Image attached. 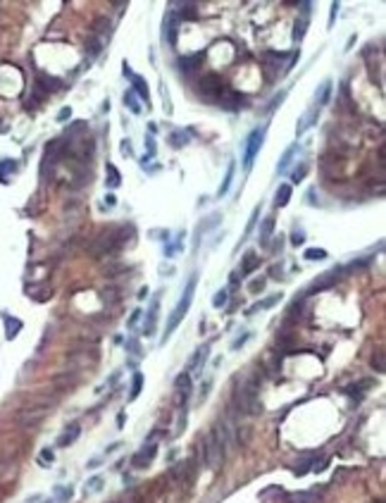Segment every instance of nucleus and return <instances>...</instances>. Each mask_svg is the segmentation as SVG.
Wrapping results in <instances>:
<instances>
[{"label": "nucleus", "mask_w": 386, "mask_h": 503, "mask_svg": "<svg viewBox=\"0 0 386 503\" xmlns=\"http://www.w3.org/2000/svg\"><path fill=\"white\" fill-rule=\"evenodd\" d=\"M291 244L293 246H303V244H305V231H303V229H296V231H293Z\"/></svg>", "instance_id": "ea45409f"}, {"label": "nucleus", "mask_w": 386, "mask_h": 503, "mask_svg": "<svg viewBox=\"0 0 386 503\" xmlns=\"http://www.w3.org/2000/svg\"><path fill=\"white\" fill-rule=\"evenodd\" d=\"M200 62H203V55H200V53L193 57H182V60H179V70L191 74V72H196L198 67H200Z\"/></svg>", "instance_id": "a211bd4d"}, {"label": "nucleus", "mask_w": 386, "mask_h": 503, "mask_svg": "<svg viewBox=\"0 0 386 503\" xmlns=\"http://www.w3.org/2000/svg\"><path fill=\"white\" fill-rule=\"evenodd\" d=\"M207 391H210V379H205V384L200 386V401H205V398H207Z\"/></svg>", "instance_id": "c03bdc74"}, {"label": "nucleus", "mask_w": 386, "mask_h": 503, "mask_svg": "<svg viewBox=\"0 0 386 503\" xmlns=\"http://www.w3.org/2000/svg\"><path fill=\"white\" fill-rule=\"evenodd\" d=\"M67 117H72V110H69V108H62V110H60V115H57V122H64Z\"/></svg>", "instance_id": "49530a36"}, {"label": "nucleus", "mask_w": 386, "mask_h": 503, "mask_svg": "<svg viewBox=\"0 0 386 503\" xmlns=\"http://www.w3.org/2000/svg\"><path fill=\"white\" fill-rule=\"evenodd\" d=\"M72 496H74V489H72V487H55V498H57V503H67V501H72Z\"/></svg>", "instance_id": "393cba45"}, {"label": "nucleus", "mask_w": 386, "mask_h": 503, "mask_svg": "<svg viewBox=\"0 0 386 503\" xmlns=\"http://www.w3.org/2000/svg\"><path fill=\"white\" fill-rule=\"evenodd\" d=\"M339 277H341V267H334V270H329V272H324L322 275V279L320 282H315L310 289L305 291V296H310L312 291H322V289H329V286H334V284L339 282Z\"/></svg>", "instance_id": "6e6552de"}, {"label": "nucleus", "mask_w": 386, "mask_h": 503, "mask_svg": "<svg viewBox=\"0 0 386 503\" xmlns=\"http://www.w3.org/2000/svg\"><path fill=\"white\" fill-rule=\"evenodd\" d=\"M234 401H236L238 415H260V377L251 375L241 382V386L234 389Z\"/></svg>", "instance_id": "f257e3e1"}, {"label": "nucleus", "mask_w": 386, "mask_h": 503, "mask_svg": "<svg viewBox=\"0 0 386 503\" xmlns=\"http://www.w3.org/2000/svg\"><path fill=\"white\" fill-rule=\"evenodd\" d=\"M265 131H267L265 126H258V129H253L251 134H248V139H245V148H243V167L245 170H251L255 155L260 153L262 141H265Z\"/></svg>", "instance_id": "39448f33"}, {"label": "nucleus", "mask_w": 386, "mask_h": 503, "mask_svg": "<svg viewBox=\"0 0 386 503\" xmlns=\"http://www.w3.org/2000/svg\"><path fill=\"white\" fill-rule=\"evenodd\" d=\"M119 446H122V444H112V446H108V451H105V453H115Z\"/></svg>", "instance_id": "864d4df0"}, {"label": "nucleus", "mask_w": 386, "mask_h": 503, "mask_svg": "<svg viewBox=\"0 0 386 503\" xmlns=\"http://www.w3.org/2000/svg\"><path fill=\"white\" fill-rule=\"evenodd\" d=\"M53 460H55V453H53L50 448H43V451L39 453V463L43 465V467H48V465L53 463Z\"/></svg>", "instance_id": "7c9ffc66"}, {"label": "nucleus", "mask_w": 386, "mask_h": 503, "mask_svg": "<svg viewBox=\"0 0 386 503\" xmlns=\"http://www.w3.org/2000/svg\"><path fill=\"white\" fill-rule=\"evenodd\" d=\"M196 286H198V275L193 272V275L189 277V282H186V286H184V293H182V298H179V303H177V308L172 310V315H169V320H167V327H165V337H162V344H165L167 339L172 337V331L182 324V320L189 315L191 310V303H193V296H196Z\"/></svg>", "instance_id": "f03ea898"}, {"label": "nucleus", "mask_w": 386, "mask_h": 503, "mask_svg": "<svg viewBox=\"0 0 386 503\" xmlns=\"http://www.w3.org/2000/svg\"><path fill=\"white\" fill-rule=\"evenodd\" d=\"M108 174H110V179H108V186L110 189H117L119 184H122V177H119V170L112 162H108Z\"/></svg>", "instance_id": "b1692460"}, {"label": "nucleus", "mask_w": 386, "mask_h": 503, "mask_svg": "<svg viewBox=\"0 0 386 503\" xmlns=\"http://www.w3.org/2000/svg\"><path fill=\"white\" fill-rule=\"evenodd\" d=\"M146 148H148V160L150 157H155V153H158V146H155V139L153 136H146Z\"/></svg>", "instance_id": "58836bf2"}, {"label": "nucleus", "mask_w": 386, "mask_h": 503, "mask_svg": "<svg viewBox=\"0 0 386 503\" xmlns=\"http://www.w3.org/2000/svg\"><path fill=\"white\" fill-rule=\"evenodd\" d=\"M5 324H8V339H15L17 331L22 329V322L15 320V317H5Z\"/></svg>", "instance_id": "a878e982"}, {"label": "nucleus", "mask_w": 386, "mask_h": 503, "mask_svg": "<svg viewBox=\"0 0 386 503\" xmlns=\"http://www.w3.org/2000/svg\"><path fill=\"white\" fill-rule=\"evenodd\" d=\"M155 453H158V446L148 441V444H146V446H143L141 451H138V453H136V456L131 458V465H134V467H148V465L153 463Z\"/></svg>", "instance_id": "0eeeda50"}, {"label": "nucleus", "mask_w": 386, "mask_h": 503, "mask_svg": "<svg viewBox=\"0 0 386 503\" xmlns=\"http://www.w3.org/2000/svg\"><path fill=\"white\" fill-rule=\"evenodd\" d=\"M177 36H179V19L174 12H167L165 22H162V39L169 43V46H177Z\"/></svg>", "instance_id": "423d86ee"}, {"label": "nucleus", "mask_w": 386, "mask_h": 503, "mask_svg": "<svg viewBox=\"0 0 386 503\" xmlns=\"http://www.w3.org/2000/svg\"><path fill=\"white\" fill-rule=\"evenodd\" d=\"M234 172H236V162H229V167H227V177L222 179V186H220V191H217V196H227L229 193V189H231V181H234Z\"/></svg>", "instance_id": "aec40b11"}, {"label": "nucleus", "mask_w": 386, "mask_h": 503, "mask_svg": "<svg viewBox=\"0 0 386 503\" xmlns=\"http://www.w3.org/2000/svg\"><path fill=\"white\" fill-rule=\"evenodd\" d=\"M207 355H210V346L205 344V346L196 348V353H193V358L189 360V367H186V372H191V370H203L205 360H207Z\"/></svg>", "instance_id": "4468645a"}, {"label": "nucleus", "mask_w": 386, "mask_h": 503, "mask_svg": "<svg viewBox=\"0 0 386 503\" xmlns=\"http://www.w3.org/2000/svg\"><path fill=\"white\" fill-rule=\"evenodd\" d=\"M122 153H124V155H131V153H134V150H131V143H129V141L122 143Z\"/></svg>", "instance_id": "09e8293b"}, {"label": "nucleus", "mask_w": 386, "mask_h": 503, "mask_svg": "<svg viewBox=\"0 0 386 503\" xmlns=\"http://www.w3.org/2000/svg\"><path fill=\"white\" fill-rule=\"evenodd\" d=\"M224 458H227V441H224L220 429L215 427L203 439V460L210 470H217L224 463Z\"/></svg>", "instance_id": "7ed1b4c3"}, {"label": "nucleus", "mask_w": 386, "mask_h": 503, "mask_svg": "<svg viewBox=\"0 0 386 503\" xmlns=\"http://www.w3.org/2000/svg\"><path fill=\"white\" fill-rule=\"evenodd\" d=\"M131 81H134V93L141 98V100H146V108H148V103H150V91H148V84H146V79L138 77V74H131Z\"/></svg>", "instance_id": "dca6fc26"}, {"label": "nucleus", "mask_w": 386, "mask_h": 503, "mask_svg": "<svg viewBox=\"0 0 386 503\" xmlns=\"http://www.w3.org/2000/svg\"><path fill=\"white\" fill-rule=\"evenodd\" d=\"M248 339H251V331H243L241 337H236V339H234V341H231V351H238V348L243 346V344H245V341H248Z\"/></svg>", "instance_id": "c9c22d12"}, {"label": "nucleus", "mask_w": 386, "mask_h": 503, "mask_svg": "<svg viewBox=\"0 0 386 503\" xmlns=\"http://www.w3.org/2000/svg\"><path fill=\"white\" fill-rule=\"evenodd\" d=\"M272 234H274V217H265V222L260 224V234H258V241H260L262 248H267L269 246Z\"/></svg>", "instance_id": "ddd939ff"}, {"label": "nucleus", "mask_w": 386, "mask_h": 503, "mask_svg": "<svg viewBox=\"0 0 386 503\" xmlns=\"http://www.w3.org/2000/svg\"><path fill=\"white\" fill-rule=\"evenodd\" d=\"M79 434H81V427H79V425H69L62 434H60V437H57V448H67V446H72L74 441L79 439Z\"/></svg>", "instance_id": "9d476101"}, {"label": "nucleus", "mask_w": 386, "mask_h": 503, "mask_svg": "<svg viewBox=\"0 0 386 503\" xmlns=\"http://www.w3.org/2000/svg\"><path fill=\"white\" fill-rule=\"evenodd\" d=\"M158 308H160V298L155 296V298H153V306H150V310H148V320L143 322V334H146V337H150V334L155 331V324H158Z\"/></svg>", "instance_id": "9b49d317"}, {"label": "nucleus", "mask_w": 386, "mask_h": 503, "mask_svg": "<svg viewBox=\"0 0 386 503\" xmlns=\"http://www.w3.org/2000/svg\"><path fill=\"white\" fill-rule=\"evenodd\" d=\"M305 26H307V19H300V22H296V29H293V41H303V36H305Z\"/></svg>", "instance_id": "72a5a7b5"}, {"label": "nucleus", "mask_w": 386, "mask_h": 503, "mask_svg": "<svg viewBox=\"0 0 386 503\" xmlns=\"http://www.w3.org/2000/svg\"><path fill=\"white\" fill-rule=\"evenodd\" d=\"M138 317H141V310H134V313H131V317H129V322H126V327H134V324L138 322Z\"/></svg>", "instance_id": "a18cd8bd"}, {"label": "nucleus", "mask_w": 386, "mask_h": 503, "mask_svg": "<svg viewBox=\"0 0 386 503\" xmlns=\"http://www.w3.org/2000/svg\"><path fill=\"white\" fill-rule=\"evenodd\" d=\"M124 105L131 112H134V115H141V105H138V100H136L134 91H126V93H124Z\"/></svg>", "instance_id": "5701e85b"}, {"label": "nucleus", "mask_w": 386, "mask_h": 503, "mask_svg": "<svg viewBox=\"0 0 386 503\" xmlns=\"http://www.w3.org/2000/svg\"><path fill=\"white\" fill-rule=\"evenodd\" d=\"M227 93H229V86L220 74H205V77L200 79V95H203L205 100L220 105V100Z\"/></svg>", "instance_id": "20e7f679"}, {"label": "nucleus", "mask_w": 386, "mask_h": 503, "mask_svg": "<svg viewBox=\"0 0 386 503\" xmlns=\"http://www.w3.org/2000/svg\"><path fill=\"white\" fill-rule=\"evenodd\" d=\"M184 8H186V12H182L184 17H189V19H196V17H198V12L193 10L196 5H191V3H189V5H184Z\"/></svg>", "instance_id": "37998d69"}, {"label": "nucleus", "mask_w": 386, "mask_h": 503, "mask_svg": "<svg viewBox=\"0 0 386 503\" xmlns=\"http://www.w3.org/2000/svg\"><path fill=\"white\" fill-rule=\"evenodd\" d=\"M220 220H222V215H217V213H215V215H210L207 220H205V222H200V224H198V227H196V236H193V248H196V251H198V248H200V236H203L205 231H210V229H213V227H217V224H220Z\"/></svg>", "instance_id": "1a4fd4ad"}, {"label": "nucleus", "mask_w": 386, "mask_h": 503, "mask_svg": "<svg viewBox=\"0 0 386 503\" xmlns=\"http://www.w3.org/2000/svg\"><path fill=\"white\" fill-rule=\"evenodd\" d=\"M282 248H284V239H282V234H279V239H276V244H274V251L282 253Z\"/></svg>", "instance_id": "8fccbe9b"}, {"label": "nucleus", "mask_w": 386, "mask_h": 503, "mask_svg": "<svg viewBox=\"0 0 386 503\" xmlns=\"http://www.w3.org/2000/svg\"><path fill=\"white\" fill-rule=\"evenodd\" d=\"M296 153H298V143H291V146H289V148L284 150L282 160H279V165H276V172H279V174H286V172H289V165L293 162Z\"/></svg>", "instance_id": "2eb2a0df"}, {"label": "nucleus", "mask_w": 386, "mask_h": 503, "mask_svg": "<svg viewBox=\"0 0 386 503\" xmlns=\"http://www.w3.org/2000/svg\"><path fill=\"white\" fill-rule=\"evenodd\" d=\"M126 351H129V353H134V355H138L141 353V351H138V341H136V339H129V341H126Z\"/></svg>", "instance_id": "79ce46f5"}, {"label": "nucleus", "mask_w": 386, "mask_h": 503, "mask_svg": "<svg viewBox=\"0 0 386 503\" xmlns=\"http://www.w3.org/2000/svg\"><path fill=\"white\" fill-rule=\"evenodd\" d=\"M329 253L324 251V248H307L305 251V260H327Z\"/></svg>", "instance_id": "c85d7f7f"}, {"label": "nucleus", "mask_w": 386, "mask_h": 503, "mask_svg": "<svg viewBox=\"0 0 386 503\" xmlns=\"http://www.w3.org/2000/svg\"><path fill=\"white\" fill-rule=\"evenodd\" d=\"M331 98V81L329 79H324L322 81V86H320V91L315 93V100H317V108H322V105H327Z\"/></svg>", "instance_id": "6ab92c4d"}, {"label": "nucleus", "mask_w": 386, "mask_h": 503, "mask_svg": "<svg viewBox=\"0 0 386 503\" xmlns=\"http://www.w3.org/2000/svg\"><path fill=\"white\" fill-rule=\"evenodd\" d=\"M260 210H262V205H255V208H253V215H251V220H248V224H245V231H243V236H241V241H245V236H251V231L255 229V222L260 217Z\"/></svg>", "instance_id": "4be33fe9"}, {"label": "nucleus", "mask_w": 386, "mask_h": 503, "mask_svg": "<svg viewBox=\"0 0 386 503\" xmlns=\"http://www.w3.org/2000/svg\"><path fill=\"white\" fill-rule=\"evenodd\" d=\"M284 98H286V91H282V93H276L274 98L269 100V105H267V108H265V112H272V110H274V108H276V105H282V100H284Z\"/></svg>", "instance_id": "4c0bfd02"}, {"label": "nucleus", "mask_w": 386, "mask_h": 503, "mask_svg": "<svg viewBox=\"0 0 386 503\" xmlns=\"http://www.w3.org/2000/svg\"><path fill=\"white\" fill-rule=\"evenodd\" d=\"M260 262H262V258L258 255V253H255V251H248V253L243 255V262H241V272H238V275H241V277L251 275V272H253L255 267H260Z\"/></svg>", "instance_id": "f8f14e48"}, {"label": "nucleus", "mask_w": 386, "mask_h": 503, "mask_svg": "<svg viewBox=\"0 0 386 503\" xmlns=\"http://www.w3.org/2000/svg\"><path fill=\"white\" fill-rule=\"evenodd\" d=\"M284 298L282 293H274V296H269V298H262V300H258V303H253L251 308H248V313L245 315H255V313H260V310H267V308H272V306H276L279 300Z\"/></svg>", "instance_id": "f3484780"}, {"label": "nucleus", "mask_w": 386, "mask_h": 503, "mask_svg": "<svg viewBox=\"0 0 386 503\" xmlns=\"http://www.w3.org/2000/svg\"><path fill=\"white\" fill-rule=\"evenodd\" d=\"M227 300H229V291L227 289H220L213 296V306L215 308H224V306H227Z\"/></svg>", "instance_id": "bb28decb"}, {"label": "nucleus", "mask_w": 386, "mask_h": 503, "mask_svg": "<svg viewBox=\"0 0 386 503\" xmlns=\"http://www.w3.org/2000/svg\"><path fill=\"white\" fill-rule=\"evenodd\" d=\"M305 174H307V165H305V162H303V165H300V167H296V170H293L291 181H293V184H300V181L305 179Z\"/></svg>", "instance_id": "473e14b6"}, {"label": "nucleus", "mask_w": 386, "mask_h": 503, "mask_svg": "<svg viewBox=\"0 0 386 503\" xmlns=\"http://www.w3.org/2000/svg\"><path fill=\"white\" fill-rule=\"evenodd\" d=\"M169 139H172V146H174V148H182L184 143H186V134H184V131H174V134L169 136Z\"/></svg>", "instance_id": "e433bc0d"}, {"label": "nucleus", "mask_w": 386, "mask_h": 503, "mask_svg": "<svg viewBox=\"0 0 386 503\" xmlns=\"http://www.w3.org/2000/svg\"><path fill=\"white\" fill-rule=\"evenodd\" d=\"M336 12H339V3H334L331 5V17H329V26L334 24V19H336Z\"/></svg>", "instance_id": "de8ad7c7"}, {"label": "nucleus", "mask_w": 386, "mask_h": 503, "mask_svg": "<svg viewBox=\"0 0 386 503\" xmlns=\"http://www.w3.org/2000/svg\"><path fill=\"white\" fill-rule=\"evenodd\" d=\"M102 491V477H91L86 482V494H98Z\"/></svg>", "instance_id": "cd10ccee"}, {"label": "nucleus", "mask_w": 386, "mask_h": 503, "mask_svg": "<svg viewBox=\"0 0 386 503\" xmlns=\"http://www.w3.org/2000/svg\"><path fill=\"white\" fill-rule=\"evenodd\" d=\"M265 284H267V279H255V282L248 284V291H251V293H262V291H265Z\"/></svg>", "instance_id": "f704fd0d"}, {"label": "nucleus", "mask_w": 386, "mask_h": 503, "mask_svg": "<svg viewBox=\"0 0 386 503\" xmlns=\"http://www.w3.org/2000/svg\"><path fill=\"white\" fill-rule=\"evenodd\" d=\"M238 279H241V275H238V272H234V275H231V286H236Z\"/></svg>", "instance_id": "603ef678"}, {"label": "nucleus", "mask_w": 386, "mask_h": 503, "mask_svg": "<svg viewBox=\"0 0 386 503\" xmlns=\"http://www.w3.org/2000/svg\"><path fill=\"white\" fill-rule=\"evenodd\" d=\"M289 200H291V186H289V184H282V186L276 189L274 205L276 208H284V205H289Z\"/></svg>", "instance_id": "412c9836"}, {"label": "nucleus", "mask_w": 386, "mask_h": 503, "mask_svg": "<svg viewBox=\"0 0 386 503\" xmlns=\"http://www.w3.org/2000/svg\"><path fill=\"white\" fill-rule=\"evenodd\" d=\"M88 46H91V57H95V55H98V53L102 50L100 39H91V43H88Z\"/></svg>", "instance_id": "a19ab883"}, {"label": "nucleus", "mask_w": 386, "mask_h": 503, "mask_svg": "<svg viewBox=\"0 0 386 503\" xmlns=\"http://www.w3.org/2000/svg\"><path fill=\"white\" fill-rule=\"evenodd\" d=\"M372 367L377 370V372H384V351H381V348L372 355Z\"/></svg>", "instance_id": "2f4dec72"}, {"label": "nucleus", "mask_w": 386, "mask_h": 503, "mask_svg": "<svg viewBox=\"0 0 386 503\" xmlns=\"http://www.w3.org/2000/svg\"><path fill=\"white\" fill-rule=\"evenodd\" d=\"M105 203H108V205H110V208H112V205L117 203V200H115V196H112V193H108V198H105Z\"/></svg>", "instance_id": "3c124183"}, {"label": "nucleus", "mask_w": 386, "mask_h": 503, "mask_svg": "<svg viewBox=\"0 0 386 503\" xmlns=\"http://www.w3.org/2000/svg\"><path fill=\"white\" fill-rule=\"evenodd\" d=\"M141 386H143V375L141 372H136L134 379H131V398H136V396L141 393Z\"/></svg>", "instance_id": "c756f323"}]
</instances>
